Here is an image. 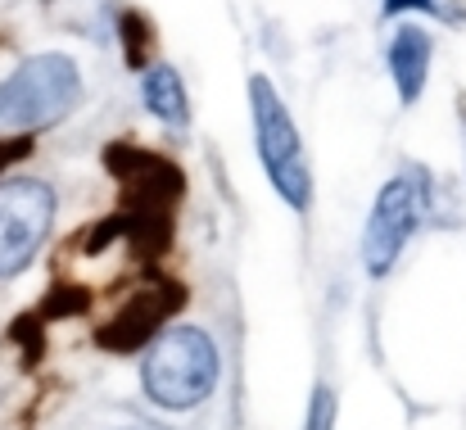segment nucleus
<instances>
[{"mask_svg":"<svg viewBox=\"0 0 466 430\" xmlns=\"http://www.w3.org/2000/svg\"><path fill=\"white\" fill-rule=\"evenodd\" d=\"M105 163L109 172L123 181L127 190V204H123V218H114V227H127V241L132 250L141 254H158L172 236V200L181 195V172L177 163L158 159L150 149H137V145L118 141L105 149Z\"/></svg>","mask_w":466,"mask_h":430,"instance_id":"nucleus-1","label":"nucleus"},{"mask_svg":"<svg viewBox=\"0 0 466 430\" xmlns=\"http://www.w3.org/2000/svg\"><path fill=\"white\" fill-rule=\"evenodd\" d=\"M146 394L158 408L186 413L204 404L218 385V349L199 326H167L150 344L146 367H141Z\"/></svg>","mask_w":466,"mask_h":430,"instance_id":"nucleus-2","label":"nucleus"},{"mask_svg":"<svg viewBox=\"0 0 466 430\" xmlns=\"http://www.w3.org/2000/svg\"><path fill=\"white\" fill-rule=\"evenodd\" d=\"M77 100H82V77H77V64L68 55L23 59L0 82V128H9V132L50 128Z\"/></svg>","mask_w":466,"mask_h":430,"instance_id":"nucleus-3","label":"nucleus"},{"mask_svg":"<svg viewBox=\"0 0 466 430\" xmlns=\"http://www.w3.org/2000/svg\"><path fill=\"white\" fill-rule=\"evenodd\" d=\"M249 105H254V132H258V159L268 168L272 190L290 204V209H309L312 200V168L299 128L286 109V100L277 96V87L268 77H249Z\"/></svg>","mask_w":466,"mask_h":430,"instance_id":"nucleus-4","label":"nucleus"},{"mask_svg":"<svg viewBox=\"0 0 466 430\" xmlns=\"http://www.w3.org/2000/svg\"><path fill=\"white\" fill-rule=\"evenodd\" d=\"M421 213H426V177H417V172L394 177L376 195L367 231H362V263H367L371 277H385L399 263V254H403L408 236L417 231Z\"/></svg>","mask_w":466,"mask_h":430,"instance_id":"nucleus-5","label":"nucleus"},{"mask_svg":"<svg viewBox=\"0 0 466 430\" xmlns=\"http://www.w3.org/2000/svg\"><path fill=\"white\" fill-rule=\"evenodd\" d=\"M50 218H55V190L46 181L27 177L0 181V282L18 277L36 259Z\"/></svg>","mask_w":466,"mask_h":430,"instance_id":"nucleus-6","label":"nucleus"},{"mask_svg":"<svg viewBox=\"0 0 466 430\" xmlns=\"http://www.w3.org/2000/svg\"><path fill=\"white\" fill-rule=\"evenodd\" d=\"M181 303H186L181 286H172V282H155V286L137 290V294H132V303H127L109 326H100V335H96V340H100L105 349L132 353V349H141V344L155 335L158 322H167Z\"/></svg>","mask_w":466,"mask_h":430,"instance_id":"nucleus-7","label":"nucleus"},{"mask_svg":"<svg viewBox=\"0 0 466 430\" xmlns=\"http://www.w3.org/2000/svg\"><path fill=\"white\" fill-rule=\"evenodd\" d=\"M426 68H431V32L421 27H399L390 41V73L399 87V100L412 105L426 87Z\"/></svg>","mask_w":466,"mask_h":430,"instance_id":"nucleus-8","label":"nucleus"},{"mask_svg":"<svg viewBox=\"0 0 466 430\" xmlns=\"http://www.w3.org/2000/svg\"><path fill=\"white\" fill-rule=\"evenodd\" d=\"M146 105L155 109V118H163L167 128H186L190 109H186V87H181L177 68H167V64L150 68V77H146Z\"/></svg>","mask_w":466,"mask_h":430,"instance_id":"nucleus-9","label":"nucleus"},{"mask_svg":"<svg viewBox=\"0 0 466 430\" xmlns=\"http://www.w3.org/2000/svg\"><path fill=\"white\" fill-rule=\"evenodd\" d=\"M123 41H127V64L132 68H141L146 64V55H150V27H146V18L141 14H123Z\"/></svg>","mask_w":466,"mask_h":430,"instance_id":"nucleus-10","label":"nucleus"},{"mask_svg":"<svg viewBox=\"0 0 466 430\" xmlns=\"http://www.w3.org/2000/svg\"><path fill=\"white\" fill-rule=\"evenodd\" d=\"M309 430H335V394H330L326 385H317V390H312Z\"/></svg>","mask_w":466,"mask_h":430,"instance_id":"nucleus-11","label":"nucleus"},{"mask_svg":"<svg viewBox=\"0 0 466 430\" xmlns=\"http://www.w3.org/2000/svg\"><path fill=\"white\" fill-rule=\"evenodd\" d=\"M435 0H385V14H403V9H431Z\"/></svg>","mask_w":466,"mask_h":430,"instance_id":"nucleus-12","label":"nucleus"},{"mask_svg":"<svg viewBox=\"0 0 466 430\" xmlns=\"http://www.w3.org/2000/svg\"><path fill=\"white\" fill-rule=\"evenodd\" d=\"M14 154H27V141H14L9 149H0V163H9Z\"/></svg>","mask_w":466,"mask_h":430,"instance_id":"nucleus-13","label":"nucleus"}]
</instances>
